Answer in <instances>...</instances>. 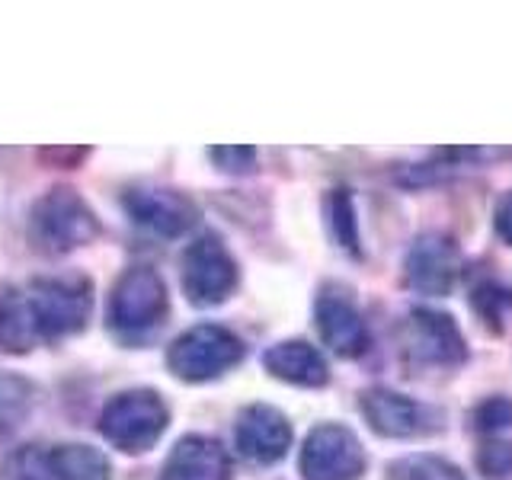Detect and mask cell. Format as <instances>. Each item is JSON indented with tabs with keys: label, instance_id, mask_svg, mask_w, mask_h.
Wrapping results in <instances>:
<instances>
[{
	"label": "cell",
	"instance_id": "cell-16",
	"mask_svg": "<svg viewBox=\"0 0 512 480\" xmlns=\"http://www.w3.org/2000/svg\"><path fill=\"white\" fill-rule=\"evenodd\" d=\"M36 340L42 336L36 317H32L26 288H4V295H0V349L10 356H23L36 346Z\"/></svg>",
	"mask_w": 512,
	"mask_h": 480
},
{
	"label": "cell",
	"instance_id": "cell-4",
	"mask_svg": "<svg viewBox=\"0 0 512 480\" xmlns=\"http://www.w3.org/2000/svg\"><path fill=\"white\" fill-rule=\"evenodd\" d=\"M26 295L42 340H58L64 333L80 330L93 308L87 279H36Z\"/></svg>",
	"mask_w": 512,
	"mask_h": 480
},
{
	"label": "cell",
	"instance_id": "cell-25",
	"mask_svg": "<svg viewBox=\"0 0 512 480\" xmlns=\"http://www.w3.org/2000/svg\"><path fill=\"white\" fill-rule=\"evenodd\" d=\"M496 231H500V237L512 247V192L500 202V208H496Z\"/></svg>",
	"mask_w": 512,
	"mask_h": 480
},
{
	"label": "cell",
	"instance_id": "cell-22",
	"mask_svg": "<svg viewBox=\"0 0 512 480\" xmlns=\"http://www.w3.org/2000/svg\"><path fill=\"white\" fill-rule=\"evenodd\" d=\"M474 426L480 432H500L512 426V404L506 397H490L474 410Z\"/></svg>",
	"mask_w": 512,
	"mask_h": 480
},
{
	"label": "cell",
	"instance_id": "cell-1",
	"mask_svg": "<svg viewBox=\"0 0 512 480\" xmlns=\"http://www.w3.org/2000/svg\"><path fill=\"white\" fill-rule=\"evenodd\" d=\"M29 228L36 244L48 253H68L96 237V224L87 202L74 189H52L32 205Z\"/></svg>",
	"mask_w": 512,
	"mask_h": 480
},
{
	"label": "cell",
	"instance_id": "cell-15",
	"mask_svg": "<svg viewBox=\"0 0 512 480\" xmlns=\"http://www.w3.org/2000/svg\"><path fill=\"white\" fill-rule=\"evenodd\" d=\"M263 365L272 378L298 384V388H320V384H327V378H330L324 356L304 340L276 343L263 356Z\"/></svg>",
	"mask_w": 512,
	"mask_h": 480
},
{
	"label": "cell",
	"instance_id": "cell-21",
	"mask_svg": "<svg viewBox=\"0 0 512 480\" xmlns=\"http://www.w3.org/2000/svg\"><path fill=\"white\" fill-rule=\"evenodd\" d=\"M29 410V388L20 378H0V426L10 429Z\"/></svg>",
	"mask_w": 512,
	"mask_h": 480
},
{
	"label": "cell",
	"instance_id": "cell-10",
	"mask_svg": "<svg viewBox=\"0 0 512 480\" xmlns=\"http://www.w3.org/2000/svg\"><path fill=\"white\" fill-rule=\"evenodd\" d=\"M407 282L423 295H448L461 272L458 247L442 234H423L407 253Z\"/></svg>",
	"mask_w": 512,
	"mask_h": 480
},
{
	"label": "cell",
	"instance_id": "cell-2",
	"mask_svg": "<svg viewBox=\"0 0 512 480\" xmlns=\"http://www.w3.org/2000/svg\"><path fill=\"white\" fill-rule=\"evenodd\" d=\"M164 429H167V407L154 391H125L119 397H112L100 416L103 436L116 448H122V452L132 455L148 452Z\"/></svg>",
	"mask_w": 512,
	"mask_h": 480
},
{
	"label": "cell",
	"instance_id": "cell-17",
	"mask_svg": "<svg viewBox=\"0 0 512 480\" xmlns=\"http://www.w3.org/2000/svg\"><path fill=\"white\" fill-rule=\"evenodd\" d=\"M55 474L58 480H109V461L90 445H58Z\"/></svg>",
	"mask_w": 512,
	"mask_h": 480
},
{
	"label": "cell",
	"instance_id": "cell-24",
	"mask_svg": "<svg viewBox=\"0 0 512 480\" xmlns=\"http://www.w3.org/2000/svg\"><path fill=\"white\" fill-rule=\"evenodd\" d=\"M253 157H256L253 148H215L212 151V160L228 173H247L253 167Z\"/></svg>",
	"mask_w": 512,
	"mask_h": 480
},
{
	"label": "cell",
	"instance_id": "cell-8",
	"mask_svg": "<svg viewBox=\"0 0 512 480\" xmlns=\"http://www.w3.org/2000/svg\"><path fill=\"white\" fill-rule=\"evenodd\" d=\"M407 349L413 359L426 365H461L468 359V346L452 314L416 308L407 320Z\"/></svg>",
	"mask_w": 512,
	"mask_h": 480
},
{
	"label": "cell",
	"instance_id": "cell-20",
	"mask_svg": "<svg viewBox=\"0 0 512 480\" xmlns=\"http://www.w3.org/2000/svg\"><path fill=\"white\" fill-rule=\"evenodd\" d=\"M330 224H333L336 240H340L346 250L359 247V228H356V215H352V202L346 189H336L330 196Z\"/></svg>",
	"mask_w": 512,
	"mask_h": 480
},
{
	"label": "cell",
	"instance_id": "cell-6",
	"mask_svg": "<svg viewBox=\"0 0 512 480\" xmlns=\"http://www.w3.org/2000/svg\"><path fill=\"white\" fill-rule=\"evenodd\" d=\"M237 285V266L215 234L192 240L183 253V292L199 308L221 304Z\"/></svg>",
	"mask_w": 512,
	"mask_h": 480
},
{
	"label": "cell",
	"instance_id": "cell-18",
	"mask_svg": "<svg viewBox=\"0 0 512 480\" xmlns=\"http://www.w3.org/2000/svg\"><path fill=\"white\" fill-rule=\"evenodd\" d=\"M0 480H58L55 474V448L29 445L13 452L4 468H0Z\"/></svg>",
	"mask_w": 512,
	"mask_h": 480
},
{
	"label": "cell",
	"instance_id": "cell-3",
	"mask_svg": "<svg viewBox=\"0 0 512 480\" xmlns=\"http://www.w3.org/2000/svg\"><path fill=\"white\" fill-rule=\"evenodd\" d=\"M244 359V343L231 330L202 324L183 333L167 352V365L183 381H212Z\"/></svg>",
	"mask_w": 512,
	"mask_h": 480
},
{
	"label": "cell",
	"instance_id": "cell-9",
	"mask_svg": "<svg viewBox=\"0 0 512 480\" xmlns=\"http://www.w3.org/2000/svg\"><path fill=\"white\" fill-rule=\"evenodd\" d=\"M237 452L253 464H272L285 458L288 445H292V426H288L285 413L266 404H250L240 410L234 426Z\"/></svg>",
	"mask_w": 512,
	"mask_h": 480
},
{
	"label": "cell",
	"instance_id": "cell-14",
	"mask_svg": "<svg viewBox=\"0 0 512 480\" xmlns=\"http://www.w3.org/2000/svg\"><path fill=\"white\" fill-rule=\"evenodd\" d=\"M167 480H231V458L221 442L208 436H186L176 442L164 468Z\"/></svg>",
	"mask_w": 512,
	"mask_h": 480
},
{
	"label": "cell",
	"instance_id": "cell-11",
	"mask_svg": "<svg viewBox=\"0 0 512 480\" xmlns=\"http://www.w3.org/2000/svg\"><path fill=\"white\" fill-rule=\"evenodd\" d=\"M122 202H125V212L138 224L164 237L186 234L199 218L196 205L173 189H128Z\"/></svg>",
	"mask_w": 512,
	"mask_h": 480
},
{
	"label": "cell",
	"instance_id": "cell-23",
	"mask_svg": "<svg viewBox=\"0 0 512 480\" xmlns=\"http://www.w3.org/2000/svg\"><path fill=\"white\" fill-rule=\"evenodd\" d=\"M477 468L487 477H509L512 471V442H487L477 455Z\"/></svg>",
	"mask_w": 512,
	"mask_h": 480
},
{
	"label": "cell",
	"instance_id": "cell-13",
	"mask_svg": "<svg viewBox=\"0 0 512 480\" xmlns=\"http://www.w3.org/2000/svg\"><path fill=\"white\" fill-rule=\"evenodd\" d=\"M314 317H317L320 340H324L336 352V356L352 359V356H359V352L365 349V343H368L365 320L356 311V304H352L343 292H336V288H324L320 298H317Z\"/></svg>",
	"mask_w": 512,
	"mask_h": 480
},
{
	"label": "cell",
	"instance_id": "cell-19",
	"mask_svg": "<svg viewBox=\"0 0 512 480\" xmlns=\"http://www.w3.org/2000/svg\"><path fill=\"white\" fill-rule=\"evenodd\" d=\"M394 471L404 480H464V474L452 461L436 458V455H413L407 461H400Z\"/></svg>",
	"mask_w": 512,
	"mask_h": 480
},
{
	"label": "cell",
	"instance_id": "cell-5",
	"mask_svg": "<svg viewBox=\"0 0 512 480\" xmlns=\"http://www.w3.org/2000/svg\"><path fill=\"white\" fill-rule=\"evenodd\" d=\"M298 464L304 480H356L365 471V452L352 429L324 423L308 432Z\"/></svg>",
	"mask_w": 512,
	"mask_h": 480
},
{
	"label": "cell",
	"instance_id": "cell-7",
	"mask_svg": "<svg viewBox=\"0 0 512 480\" xmlns=\"http://www.w3.org/2000/svg\"><path fill=\"white\" fill-rule=\"evenodd\" d=\"M167 314V288L154 269H128L112 288L109 324L119 333H144L157 327Z\"/></svg>",
	"mask_w": 512,
	"mask_h": 480
},
{
	"label": "cell",
	"instance_id": "cell-12",
	"mask_svg": "<svg viewBox=\"0 0 512 480\" xmlns=\"http://www.w3.org/2000/svg\"><path fill=\"white\" fill-rule=\"evenodd\" d=\"M362 413L378 436H391V439L423 436V432L432 429V416L423 404H416V400L397 394V391H388V388L365 391Z\"/></svg>",
	"mask_w": 512,
	"mask_h": 480
}]
</instances>
